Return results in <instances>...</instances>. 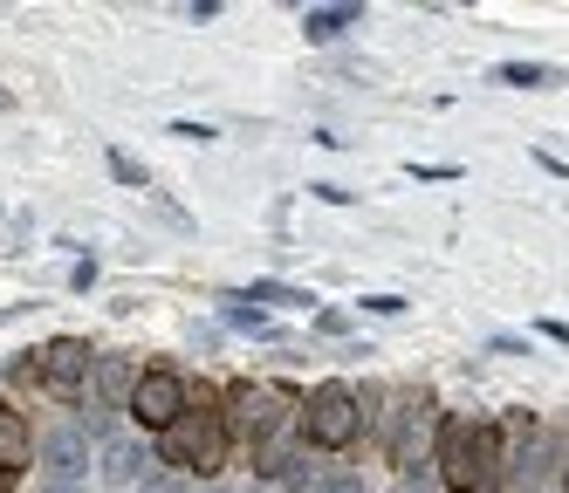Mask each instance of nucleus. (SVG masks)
<instances>
[{
    "label": "nucleus",
    "mask_w": 569,
    "mask_h": 493,
    "mask_svg": "<svg viewBox=\"0 0 569 493\" xmlns=\"http://www.w3.org/2000/svg\"><path fill=\"white\" fill-rule=\"evenodd\" d=\"M495 82H501V90H556L562 69H556V62H501Z\"/></svg>",
    "instance_id": "nucleus-13"
},
{
    "label": "nucleus",
    "mask_w": 569,
    "mask_h": 493,
    "mask_svg": "<svg viewBox=\"0 0 569 493\" xmlns=\"http://www.w3.org/2000/svg\"><path fill=\"white\" fill-rule=\"evenodd\" d=\"M289 411H302L281 384H233L227 398V432H240L248 445H274V432L289 425Z\"/></svg>",
    "instance_id": "nucleus-4"
},
{
    "label": "nucleus",
    "mask_w": 569,
    "mask_h": 493,
    "mask_svg": "<svg viewBox=\"0 0 569 493\" xmlns=\"http://www.w3.org/2000/svg\"><path fill=\"white\" fill-rule=\"evenodd\" d=\"M28 460V425H21V411L0 404V466H21Z\"/></svg>",
    "instance_id": "nucleus-15"
},
{
    "label": "nucleus",
    "mask_w": 569,
    "mask_h": 493,
    "mask_svg": "<svg viewBox=\"0 0 569 493\" xmlns=\"http://www.w3.org/2000/svg\"><path fill=\"white\" fill-rule=\"evenodd\" d=\"M261 486H268V493L316 486V480H309V439H274V445H261Z\"/></svg>",
    "instance_id": "nucleus-8"
},
{
    "label": "nucleus",
    "mask_w": 569,
    "mask_h": 493,
    "mask_svg": "<svg viewBox=\"0 0 569 493\" xmlns=\"http://www.w3.org/2000/svg\"><path fill=\"white\" fill-rule=\"evenodd\" d=\"M385 452H391V466H405L412 473L419 466V452H426V432H432V404L426 398H398L391 411H385Z\"/></svg>",
    "instance_id": "nucleus-6"
},
{
    "label": "nucleus",
    "mask_w": 569,
    "mask_h": 493,
    "mask_svg": "<svg viewBox=\"0 0 569 493\" xmlns=\"http://www.w3.org/2000/svg\"><path fill=\"white\" fill-rule=\"evenodd\" d=\"M439 480L446 493H501L508 486V452L495 425H446L439 439Z\"/></svg>",
    "instance_id": "nucleus-1"
},
{
    "label": "nucleus",
    "mask_w": 569,
    "mask_h": 493,
    "mask_svg": "<svg viewBox=\"0 0 569 493\" xmlns=\"http://www.w3.org/2000/svg\"><path fill=\"white\" fill-rule=\"evenodd\" d=\"M562 486H569V452H562Z\"/></svg>",
    "instance_id": "nucleus-23"
},
{
    "label": "nucleus",
    "mask_w": 569,
    "mask_h": 493,
    "mask_svg": "<svg viewBox=\"0 0 569 493\" xmlns=\"http://www.w3.org/2000/svg\"><path fill=\"white\" fill-rule=\"evenodd\" d=\"M398 493H432V473L419 466V473H398Z\"/></svg>",
    "instance_id": "nucleus-20"
},
{
    "label": "nucleus",
    "mask_w": 569,
    "mask_h": 493,
    "mask_svg": "<svg viewBox=\"0 0 569 493\" xmlns=\"http://www.w3.org/2000/svg\"><path fill=\"white\" fill-rule=\"evenodd\" d=\"M34 378H42L56 398H76V391H90V350L76 343V336H56L42 350V363H34Z\"/></svg>",
    "instance_id": "nucleus-7"
},
{
    "label": "nucleus",
    "mask_w": 569,
    "mask_h": 493,
    "mask_svg": "<svg viewBox=\"0 0 569 493\" xmlns=\"http://www.w3.org/2000/svg\"><path fill=\"white\" fill-rule=\"evenodd\" d=\"M549 460H556V432H549V425H528V439L515 445V460H508V466H515L528 486H536V480L549 473Z\"/></svg>",
    "instance_id": "nucleus-12"
},
{
    "label": "nucleus",
    "mask_w": 569,
    "mask_h": 493,
    "mask_svg": "<svg viewBox=\"0 0 569 493\" xmlns=\"http://www.w3.org/2000/svg\"><path fill=\"white\" fill-rule=\"evenodd\" d=\"M138 473H151V452L138 439H110L103 445V480L110 486H138Z\"/></svg>",
    "instance_id": "nucleus-11"
},
{
    "label": "nucleus",
    "mask_w": 569,
    "mask_h": 493,
    "mask_svg": "<svg viewBox=\"0 0 569 493\" xmlns=\"http://www.w3.org/2000/svg\"><path fill=\"white\" fill-rule=\"evenodd\" d=\"M227 322H233V329H248V336H268V315H261V309H248L240 295H227Z\"/></svg>",
    "instance_id": "nucleus-17"
},
{
    "label": "nucleus",
    "mask_w": 569,
    "mask_h": 493,
    "mask_svg": "<svg viewBox=\"0 0 569 493\" xmlns=\"http://www.w3.org/2000/svg\"><path fill=\"white\" fill-rule=\"evenodd\" d=\"M186 411H192V398H186V384L172 378V370H144V378H138V391H131V419H138L144 432H172Z\"/></svg>",
    "instance_id": "nucleus-5"
},
{
    "label": "nucleus",
    "mask_w": 569,
    "mask_h": 493,
    "mask_svg": "<svg viewBox=\"0 0 569 493\" xmlns=\"http://www.w3.org/2000/svg\"><path fill=\"white\" fill-rule=\"evenodd\" d=\"M42 466L56 473V486H69L76 473H90V432L83 425H62L42 439Z\"/></svg>",
    "instance_id": "nucleus-9"
},
{
    "label": "nucleus",
    "mask_w": 569,
    "mask_h": 493,
    "mask_svg": "<svg viewBox=\"0 0 569 493\" xmlns=\"http://www.w3.org/2000/svg\"><path fill=\"white\" fill-rule=\"evenodd\" d=\"M357 432H363V398L350 391V384H316L309 398H302V439L309 445H322V452H343V445H357Z\"/></svg>",
    "instance_id": "nucleus-3"
},
{
    "label": "nucleus",
    "mask_w": 569,
    "mask_h": 493,
    "mask_svg": "<svg viewBox=\"0 0 569 493\" xmlns=\"http://www.w3.org/2000/svg\"><path fill=\"white\" fill-rule=\"evenodd\" d=\"M42 493H90V486H42Z\"/></svg>",
    "instance_id": "nucleus-22"
},
{
    "label": "nucleus",
    "mask_w": 569,
    "mask_h": 493,
    "mask_svg": "<svg viewBox=\"0 0 569 493\" xmlns=\"http://www.w3.org/2000/svg\"><path fill=\"white\" fill-rule=\"evenodd\" d=\"M110 172H117V179H124V185H144V164H138L131 151H110Z\"/></svg>",
    "instance_id": "nucleus-18"
},
{
    "label": "nucleus",
    "mask_w": 569,
    "mask_h": 493,
    "mask_svg": "<svg viewBox=\"0 0 569 493\" xmlns=\"http://www.w3.org/2000/svg\"><path fill=\"white\" fill-rule=\"evenodd\" d=\"M138 378H144V370H131L124 356H97V391H83V404H97V411H117V404H124V411H131Z\"/></svg>",
    "instance_id": "nucleus-10"
},
{
    "label": "nucleus",
    "mask_w": 569,
    "mask_h": 493,
    "mask_svg": "<svg viewBox=\"0 0 569 493\" xmlns=\"http://www.w3.org/2000/svg\"><path fill=\"white\" fill-rule=\"evenodd\" d=\"M240 302H274V309H309V295H302V288H289V281H254V288H240Z\"/></svg>",
    "instance_id": "nucleus-16"
},
{
    "label": "nucleus",
    "mask_w": 569,
    "mask_h": 493,
    "mask_svg": "<svg viewBox=\"0 0 569 493\" xmlns=\"http://www.w3.org/2000/svg\"><path fill=\"white\" fill-rule=\"evenodd\" d=\"M350 28H363V8H309V14H302V34H309V41H337V34H350Z\"/></svg>",
    "instance_id": "nucleus-14"
},
{
    "label": "nucleus",
    "mask_w": 569,
    "mask_h": 493,
    "mask_svg": "<svg viewBox=\"0 0 569 493\" xmlns=\"http://www.w3.org/2000/svg\"><path fill=\"white\" fill-rule=\"evenodd\" d=\"M227 411H186V419L166 432V445H158V460L179 466V473H220L227 466Z\"/></svg>",
    "instance_id": "nucleus-2"
},
{
    "label": "nucleus",
    "mask_w": 569,
    "mask_h": 493,
    "mask_svg": "<svg viewBox=\"0 0 569 493\" xmlns=\"http://www.w3.org/2000/svg\"><path fill=\"white\" fill-rule=\"evenodd\" d=\"M213 493H268V486H213Z\"/></svg>",
    "instance_id": "nucleus-21"
},
{
    "label": "nucleus",
    "mask_w": 569,
    "mask_h": 493,
    "mask_svg": "<svg viewBox=\"0 0 569 493\" xmlns=\"http://www.w3.org/2000/svg\"><path fill=\"white\" fill-rule=\"evenodd\" d=\"M309 493H363V480H357V473H322Z\"/></svg>",
    "instance_id": "nucleus-19"
}]
</instances>
